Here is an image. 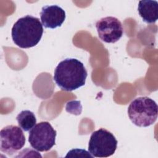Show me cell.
<instances>
[{"label":"cell","mask_w":158,"mask_h":158,"mask_svg":"<svg viewBox=\"0 0 158 158\" xmlns=\"http://www.w3.org/2000/svg\"><path fill=\"white\" fill-rule=\"evenodd\" d=\"M138 10L144 22L147 23H155L158 18V2L156 1L151 0L139 1Z\"/></svg>","instance_id":"9"},{"label":"cell","mask_w":158,"mask_h":158,"mask_svg":"<svg viewBox=\"0 0 158 158\" xmlns=\"http://www.w3.org/2000/svg\"><path fill=\"white\" fill-rule=\"evenodd\" d=\"M16 120L19 126L25 131L31 130L36 123L35 114L28 110L21 111L17 116Z\"/></svg>","instance_id":"10"},{"label":"cell","mask_w":158,"mask_h":158,"mask_svg":"<svg viewBox=\"0 0 158 158\" xmlns=\"http://www.w3.org/2000/svg\"><path fill=\"white\" fill-rule=\"evenodd\" d=\"M43 33V25L40 19L30 15L19 19L11 31L14 43L21 48L36 46L41 39Z\"/></svg>","instance_id":"2"},{"label":"cell","mask_w":158,"mask_h":158,"mask_svg":"<svg viewBox=\"0 0 158 158\" xmlns=\"http://www.w3.org/2000/svg\"><path fill=\"white\" fill-rule=\"evenodd\" d=\"M67 157H93V156L89 154V152L84 149H72L68 152L67 154L65 156Z\"/></svg>","instance_id":"11"},{"label":"cell","mask_w":158,"mask_h":158,"mask_svg":"<svg viewBox=\"0 0 158 158\" xmlns=\"http://www.w3.org/2000/svg\"><path fill=\"white\" fill-rule=\"evenodd\" d=\"M1 151L12 155L20 150L25 144V137L20 127L8 125L0 131Z\"/></svg>","instance_id":"6"},{"label":"cell","mask_w":158,"mask_h":158,"mask_svg":"<svg viewBox=\"0 0 158 158\" xmlns=\"http://www.w3.org/2000/svg\"><path fill=\"white\" fill-rule=\"evenodd\" d=\"M98 36L107 43H114L118 41L123 33L121 22L114 17L108 16L101 18L96 23Z\"/></svg>","instance_id":"7"},{"label":"cell","mask_w":158,"mask_h":158,"mask_svg":"<svg viewBox=\"0 0 158 158\" xmlns=\"http://www.w3.org/2000/svg\"><path fill=\"white\" fill-rule=\"evenodd\" d=\"M56 131L48 122L35 125L30 131L28 142L31 146L40 152L50 150L55 144Z\"/></svg>","instance_id":"5"},{"label":"cell","mask_w":158,"mask_h":158,"mask_svg":"<svg viewBox=\"0 0 158 158\" xmlns=\"http://www.w3.org/2000/svg\"><path fill=\"white\" fill-rule=\"evenodd\" d=\"M87 75L88 72L81 62L77 59L67 58L56 67L54 80L62 89L71 91L83 86Z\"/></svg>","instance_id":"1"},{"label":"cell","mask_w":158,"mask_h":158,"mask_svg":"<svg viewBox=\"0 0 158 158\" xmlns=\"http://www.w3.org/2000/svg\"><path fill=\"white\" fill-rule=\"evenodd\" d=\"M156 102L147 96L138 97L131 101L128 107V115L131 122L140 127L152 125L157 118Z\"/></svg>","instance_id":"3"},{"label":"cell","mask_w":158,"mask_h":158,"mask_svg":"<svg viewBox=\"0 0 158 158\" xmlns=\"http://www.w3.org/2000/svg\"><path fill=\"white\" fill-rule=\"evenodd\" d=\"M117 143V140L111 132L101 128L92 133L88 143V151L93 157H107L114 154Z\"/></svg>","instance_id":"4"},{"label":"cell","mask_w":158,"mask_h":158,"mask_svg":"<svg viewBox=\"0 0 158 158\" xmlns=\"http://www.w3.org/2000/svg\"><path fill=\"white\" fill-rule=\"evenodd\" d=\"M65 17V10L57 5L43 6L40 12L42 25L48 28L54 29L60 27Z\"/></svg>","instance_id":"8"}]
</instances>
